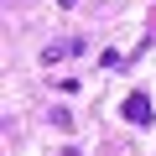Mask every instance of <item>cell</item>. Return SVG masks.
<instances>
[{
	"label": "cell",
	"mask_w": 156,
	"mask_h": 156,
	"mask_svg": "<svg viewBox=\"0 0 156 156\" xmlns=\"http://www.w3.org/2000/svg\"><path fill=\"white\" fill-rule=\"evenodd\" d=\"M83 47H89L83 37H68V42H47V47H42V68H57L68 52H83Z\"/></svg>",
	"instance_id": "obj_2"
},
{
	"label": "cell",
	"mask_w": 156,
	"mask_h": 156,
	"mask_svg": "<svg viewBox=\"0 0 156 156\" xmlns=\"http://www.w3.org/2000/svg\"><path fill=\"white\" fill-rule=\"evenodd\" d=\"M120 115H125L130 125H151V120H156V109H151V94H140V89H135V94H125Z\"/></svg>",
	"instance_id": "obj_1"
}]
</instances>
